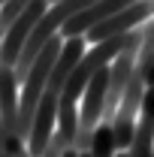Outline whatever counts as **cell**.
<instances>
[{
	"mask_svg": "<svg viewBox=\"0 0 154 157\" xmlns=\"http://www.w3.org/2000/svg\"><path fill=\"white\" fill-rule=\"evenodd\" d=\"M151 85H154V67H151V73L145 76V88H151Z\"/></svg>",
	"mask_w": 154,
	"mask_h": 157,
	"instance_id": "obj_9",
	"label": "cell"
},
{
	"mask_svg": "<svg viewBox=\"0 0 154 157\" xmlns=\"http://www.w3.org/2000/svg\"><path fill=\"white\" fill-rule=\"evenodd\" d=\"M18 157H30V154H27V151H21V154H18Z\"/></svg>",
	"mask_w": 154,
	"mask_h": 157,
	"instance_id": "obj_12",
	"label": "cell"
},
{
	"mask_svg": "<svg viewBox=\"0 0 154 157\" xmlns=\"http://www.w3.org/2000/svg\"><path fill=\"white\" fill-rule=\"evenodd\" d=\"M154 67V18H148L142 24V42H139V52H136V63H133V73L136 76H148Z\"/></svg>",
	"mask_w": 154,
	"mask_h": 157,
	"instance_id": "obj_5",
	"label": "cell"
},
{
	"mask_svg": "<svg viewBox=\"0 0 154 157\" xmlns=\"http://www.w3.org/2000/svg\"><path fill=\"white\" fill-rule=\"evenodd\" d=\"M0 121L3 130L15 136L18 127V82L9 67H0Z\"/></svg>",
	"mask_w": 154,
	"mask_h": 157,
	"instance_id": "obj_4",
	"label": "cell"
},
{
	"mask_svg": "<svg viewBox=\"0 0 154 157\" xmlns=\"http://www.w3.org/2000/svg\"><path fill=\"white\" fill-rule=\"evenodd\" d=\"M45 9H48V0H33V3H27L24 9H21L15 18L6 24V33H3V45H0V58H3V67H15V60H18L21 48H24V42L30 39L33 33V27H37V21L45 15Z\"/></svg>",
	"mask_w": 154,
	"mask_h": 157,
	"instance_id": "obj_1",
	"label": "cell"
},
{
	"mask_svg": "<svg viewBox=\"0 0 154 157\" xmlns=\"http://www.w3.org/2000/svg\"><path fill=\"white\" fill-rule=\"evenodd\" d=\"M60 157H79V151H76V148H67V151H64Z\"/></svg>",
	"mask_w": 154,
	"mask_h": 157,
	"instance_id": "obj_10",
	"label": "cell"
},
{
	"mask_svg": "<svg viewBox=\"0 0 154 157\" xmlns=\"http://www.w3.org/2000/svg\"><path fill=\"white\" fill-rule=\"evenodd\" d=\"M139 112H142L145 121H154V85H151V88H145L142 103H139Z\"/></svg>",
	"mask_w": 154,
	"mask_h": 157,
	"instance_id": "obj_8",
	"label": "cell"
},
{
	"mask_svg": "<svg viewBox=\"0 0 154 157\" xmlns=\"http://www.w3.org/2000/svg\"><path fill=\"white\" fill-rule=\"evenodd\" d=\"M0 157H9V154H0Z\"/></svg>",
	"mask_w": 154,
	"mask_h": 157,
	"instance_id": "obj_13",
	"label": "cell"
},
{
	"mask_svg": "<svg viewBox=\"0 0 154 157\" xmlns=\"http://www.w3.org/2000/svg\"><path fill=\"white\" fill-rule=\"evenodd\" d=\"M133 3H139V0H94L88 9H82L79 15H73V18L60 27V39L85 36L91 27H97L100 21H106V18H112V15H118L121 9H127V6H133Z\"/></svg>",
	"mask_w": 154,
	"mask_h": 157,
	"instance_id": "obj_3",
	"label": "cell"
},
{
	"mask_svg": "<svg viewBox=\"0 0 154 157\" xmlns=\"http://www.w3.org/2000/svg\"><path fill=\"white\" fill-rule=\"evenodd\" d=\"M0 45H3V36H0ZM0 67H3V58H0Z\"/></svg>",
	"mask_w": 154,
	"mask_h": 157,
	"instance_id": "obj_11",
	"label": "cell"
},
{
	"mask_svg": "<svg viewBox=\"0 0 154 157\" xmlns=\"http://www.w3.org/2000/svg\"><path fill=\"white\" fill-rule=\"evenodd\" d=\"M127 154H130V157H154V121L139 118V124H136V130H133V142H130Z\"/></svg>",
	"mask_w": 154,
	"mask_h": 157,
	"instance_id": "obj_6",
	"label": "cell"
},
{
	"mask_svg": "<svg viewBox=\"0 0 154 157\" xmlns=\"http://www.w3.org/2000/svg\"><path fill=\"white\" fill-rule=\"evenodd\" d=\"M67 148H70V145H67V142L60 139V133L55 130V136L48 139V145H45V151H42V157H60L64 151H67Z\"/></svg>",
	"mask_w": 154,
	"mask_h": 157,
	"instance_id": "obj_7",
	"label": "cell"
},
{
	"mask_svg": "<svg viewBox=\"0 0 154 157\" xmlns=\"http://www.w3.org/2000/svg\"><path fill=\"white\" fill-rule=\"evenodd\" d=\"M148 18H154V6L151 0H139L133 6H127V9H121L118 15L112 18L100 21L97 27H91L88 33H85V42H103V39H112V36H124V33H130L136 27H142Z\"/></svg>",
	"mask_w": 154,
	"mask_h": 157,
	"instance_id": "obj_2",
	"label": "cell"
}]
</instances>
